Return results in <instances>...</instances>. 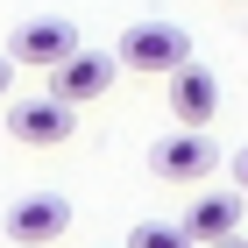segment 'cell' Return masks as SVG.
Wrapping results in <instances>:
<instances>
[{"label":"cell","mask_w":248,"mask_h":248,"mask_svg":"<svg viewBox=\"0 0 248 248\" xmlns=\"http://www.w3.org/2000/svg\"><path fill=\"white\" fill-rule=\"evenodd\" d=\"M170 114H177V128H206V121L220 114V78H213L206 64H185V71L170 78Z\"/></svg>","instance_id":"52a82bcc"},{"label":"cell","mask_w":248,"mask_h":248,"mask_svg":"<svg viewBox=\"0 0 248 248\" xmlns=\"http://www.w3.org/2000/svg\"><path fill=\"white\" fill-rule=\"evenodd\" d=\"M7 85H15V57H0V99H7Z\"/></svg>","instance_id":"8fae6325"},{"label":"cell","mask_w":248,"mask_h":248,"mask_svg":"<svg viewBox=\"0 0 248 248\" xmlns=\"http://www.w3.org/2000/svg\"><path fill=\"white\" fill-rule=\"evenodd\" d=\"M78 128V107H64V99H21L15 107V135L29 142V149H50V142H64V135Z\"/></svg>","instance_id":"ba28073f"},{"label":"cell","mask_w":248,"mask_h":248,"mask_svg":"<svg viewBox=\"0 0 248 248\" xmlns=\"http://www.w3.org/2000/svg\"><path fill=\"white\" fill-rule=\"evenodd\" d=\"M114 57L128 64V71H142V78H177L191 64V36L177 21H128L121 43H114Z\"/></svg>","instance_id":"6da1fadb"},{"label":"cell","mask_w":248,"mask_h":248,"mask_svg":"<svg viewBox=\"0 0 248 248\" xmlns=\"http://www.w3.org/2000/svg\"><path fill=\"white\" fill-rule=\"evenodd\" d=\"M234 191H248V149L234 156Z\"/></svg>","instance_id":"30bf717a"},{"label":"cell","mask_w":248,"mask_h":248,"mask_svg":"<svg viewBox=\"0 0 248 248\" xmlns=\"http://www.w3.org/2000/svg\"><path fill=\"white\" fill-rule=\"evenodd\" d=\"M64 227H71V199L64 191H21L7 206V241L15 248H50Z\"/></svg>","instance_id":"3957f363"},{"label":"cell","mask_w":248,"mask_h":248,"mask_svg":"<svg viewBox=\"0 0 248 248\" xmlns=\"http://www.w3.org/2000/svg\"><path fill=\"white\" fill-rule=\"evenodd\" d=\"M241 199H248V191H206V199H191V213H185V234H191L199 248L241 241Z\"/></svg>","instance_id":"8992f818"},{"label":"cell","mask_w":248,"mask_h":248,"mask_svg":"<svg viewBox=\"0 0 248 248\" xmlns=\"http://www.w3.org/2000/svg\"><path fill=\"white\" fill-rule=\"evenodd\" d=\"M213 163H220V149H213L206 128H177L149 149V170L170 177V185H199V177H213Z\"/></svg>","instance_id":"277c9868"},{"label":"cell","mask_w":248,"mask_h":248,"mask_svg":"<svg viewBox=\"0 0 248 248\" xmlns=\"http://www.w3.org/2000/svg\"><path fill=\"white\" fill-rule=\"evenodd\" d=\"M85 43H78V21H57V15H36V21H21L15 43H7V57L29 64V71H57L64 57H78Z\"/></svg>","instance_id":"7a4b0ae2"},{"label":"cell","mask_w":248,"mask_h":248,"mask_svg":"<svg viewBox=\"0 0 248 248\" xmlns=\"http://www.w3.org/2000/svg\"><path fill=\"white\" fill-rule=\"evenodd\" d=\"M128 248H199L185 234V220H142V227H128Z\"/></svg>","instance_id":"9c48e42d"},{"label":"cell","mask_w":248,"mask_h":248,"mask_svg":"<svg viewBox=\"0 0 248 248\" xmlns=\"http://www.w3.org/2000/svg\"><path fill=\"white\" fill-rule=\"evenodd\" d=\"M114 64L107 50H78V57H64L57 71H50V99H64V107H85V99H99L107 85H114Z\"/></svg>","instance_id":"5b68a950"},{"label":"cell","mask_w":248,"mask_h":248,"mask_svg":"<svg viewBox=\"0 0 248 248\" xmlns=\"http://www.w3.org/2000/svg\"><path fill=\"white\" fill-rule=\"evenodd\" d=\"M220 248H241V241H220Z\"/></svg>","instance_id":"7c38bea8"}]
</instances>
